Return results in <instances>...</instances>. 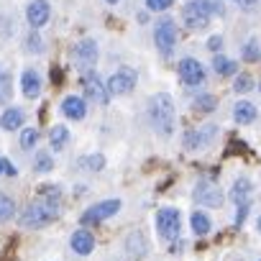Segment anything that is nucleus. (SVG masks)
I'll return each mask as SVG.
<instances>
[{
    "instance_id": "nucleus-35",
    "label": "nucleus",
    "mask_w": 261,
    "mask_h": 261,
    "mask_svg": "<svg viewBox=\"0 0 261 261\" xmlns=\"http://www.w3.org/2000/svg\"><path fill=\"white\" fill-rule=\"evenodd\" d=\"M220 46H223V39H220V36H210V41H207V49H210V51H218Z\"/></svg>"
},
{
    "instance_id": "nucleus-15",
    "label": "nucleus",
    "mask_w": 261,
    "mask_h": 261,
    "mask_svg": "<svg viewBox=\"0 0 261 261\" xmlns=\"http://www.w3.org/2000/svg\"><path fill=\"white\" fill-rule=\"evenodd\" d=\"M62 110H64V115H67V118H72V120H82V118H85V113H87V108H85V100H82V97H77V95H69V97H64V102H62Z\"/></svg>"
},
{
    "instance_id": "nucleus-27",
    "label": "nucleus",
    "mask_w": 261,
    "mask_h": 261,
    "mask_svg": "<svg viewBox=\"0 0 261 261\" xmlns=\"http://www.w3.org/2000/svg\"><path fill=\"white\" fill-rule=\"evenodd\" d=\"M41 200L46 202V205H59V200H62V192H59V187H41Z\"/></svg>"
},
{
    "instance_id": "nucleus-10",
    "label": "nucleus",
    "mask_w": 261,
    "mask_h": 261,
    "mask_svg": "<svg viewBox=\"0 0 261 261\" xmlns=\"http://www.w3.org/2000/svg\"><path fill=\"white\" fill-rule=\"evenodd\" d=\"M82 85H85V95H87L92 102H97V105H108L110 92H108V87H102V82L97 80V74L87 72V74L82 77Z\"/></svg>"
},
{
    "instance_id": "nucleus-19",
    "label": "nucleus",
    "mask_w": 261,
    "mask_h": 261,
    "mask_svg": "<svg viewBox=\"0 0 261 261\" xmlns=\"http://www.w3.org/2000/svg\"><path fill=\"white\" fill-rule=\"evenodd\" d=\"M251 195V182L248 179H236L233 190H230V200L238 205H246V197Z\"/></svg>"
},
{
    "instance_id": "nucleus-12",
    "label": "nucleus",
    "mask_w": 261,
    "mask_h": 261,
    "mask_svg": "<svg viewBox=\"0 0 261 261\" xmlns=\"http://www.w3.org/2000/svg\"><path fill=\"white\" fill-rule=\"evenodd\" d=\"M49 3L46 0H31L29 3V8H26V18H29V23L34 26V29H41L46 21H49Z\"/></svg>"
},
{
    "instance_id": "nucleus-22",
    "label": "nucleus",
    "mask_w": 261,
    "mask_h": 261,
    "mask_svg": "<svg viewBox=\"0 0 261 261\" xmlns=\"http://www.w3.org/2000/svg\"><path fill=\"white\" fill-rule=\"evenodd\" d=\"M190 223H192V230L197 233V236H205V233H210V220H207V215L205 213H192V218H190Z\"/></svg>"
},
{
    "instance_id": "nucleus-33",
    "label": "nucleus",
    "mask_w": 261,
    "mask_h": 261,
    "mask_svg": "<svg viewBox=\"0 0 261 261\" xmlns=\"http://www.w3.org/2000/svg\"><path fill=\"white\" fill-rule=\"evenodd\" d=\"M26 46H29V51H36V54H41V51H44L41 39H39V34H34V31H31V36L26 39Z\"/></svg>"
},
{
    "instance_id": "nucleus-39",
    "label": "nucleus",
    "mask_w": 261,
    "mask_h": 261,
    "mask_svg": "<svg viewBox=\"0 0 261 261\" xmlns=\"http://www.w3.org/2000/svg\"><path fill=\"white\" fill-rule=\"evenodd\" d=\"M0 174H3V159H0Z\"/></svg>"
},
{
    "instance_id": "nucleus-32",
    "label": "nucleus",
    "mask_w": 261,
    "mask_h": 261,
    "mask_svg": "<svg viewBox=\"0 0 261 261\" xmlns=\"http://www.w3.org/2000/svg\"><path fill=\"white\" fill-rule=\"evenodd\" d=\"M80 164H82V167H90L92 172H100V169L105 167V159H102L100 154H92V156H87V159H82Z\"/></svg>"
},
{
    "instance_id": "nucleus-38",
    "label": "nucleus",
    "mask_w": 261,
    "mask_h": 261,
    "mask_svg": "<svg viewBox=\"0 0 261 261\" xmlns=\"http://www.w3.org/2000/svg\"><path fill=\"white\" fill-rule=\"evenodd\" d=\"M256 228H258V233H261V218H258V220H256Z\"/></svg>"
},
{
    "instance_id": "nucleus-4",
    "label": "nucleus",
    "mask_w": 261,
    "mask_h": 261,
    "mask_svg": "<svg viewBox=\"0 0 261 261\" xmlns=\"http://www.w3.org/2000/svg\"><path fill=\"white\" fill-rule=\"evenodd\" d=\"M156 228L162 233V238L167 241H174L179 236V210L174 207H162L156 213Z\"/></svg>"
},
{
    "instance_id": "nucleus-17",
    "label": "nucleus",
    "mask_w": 261,
    "mask_h": 261,
    "mask_svg": "<svg viewBox=\"0 0 261 261\" xmlns=\"http://www.w3.org/2000/svg\"><path fill=\"white\" fill-rule=\"evenodd\" d=\"M125 248H128V253L134 256V258H141L144 253H146V238H144V233H130L128 236V241H125Z\"/></svg>"
},
{
    "instance_id": "nucleus-2",
    "label": "nucleus",
    "mask_w": 261,
    "mask_h": 261,
    "mask_svg": "<svg viewBox=\"0 0 261 261\" xmlns=\"http://www.w3.org/2000/svg\"><path fill=\"white\" fill-rule=\"evenodd\" d=\"M57 218V207L46 205V202H31L23 213H21V225L23 228H44L49 223H54Z\"/></svg>"
},
{
    "instance_id": "nucleus-26",
    "label": "nucleus",
    "mask_w": 261,
    "mask_h": 261,
    "mask_svg": "<svg viewBox=\"0 0 261 261\" xmlns=\"http://www.w3.org/2000/svg\"><path fill=\"white\" fill-rule=\"evenodd\" d=\"M195 108H197V110L210 113V110H215V108H218V97H215V95H200V97L195 100Z\"/></svg>"
},
{
    "instance_id": "nucleus-1",
    "label": "nucleus",
    "mask_w": 261,
    "mask_h": 261,
    "mask_svg": "<svg viewBox=\"0 0 261 261\" xmlns=\"http://www.w3.org/2000/svg\"><path fill=\"white\" fill-rule=\"evenodd\" d=\"M149 113H151L154 125L159 128V134L169 136L174 130V102L167 92H159L149 100Z\"/></svg>"
},
{
    "instance_id": "nucleus-9",
    "label": "nucleus",
    "mask_w": 261,
    "mask_h": 261,
    "mask_svg": "<svg viewBox=\"0 0 261 261\" xmlns=\"http://www.w3.org/2000/svg\"><path fill=\"white\" fill-rule=\"evenodd\" d=\"M182 18H185V23H187L190 29H205V26L210 23V13L197 3V0H190V3L185 6Z\"/></svg>"
},
{
    "instance_id": "nucleus-5",
    "label": "nucleus",
    "mask_w": 261,
    "mask_h": 261,
    "mask_svg": "<svg viewBox=\"0 0 261 261\" xmlns=\"http://www.w3.org/2000/svg\"><path fill=\"white\" fill-rule=\"evenodd\" d=\"M136 87V72L130 67H120L110 80H108V92L110 95H128Z\"/></svg>"
},
{
    "instance_id": "nucleus-36",
    "label": "nucleus",
    "mask_w": 261,
    "mask_h": 261,
    "mask_svg": "<svg viewBox=\"0 0 261 261\" xmlns=\"http://www.w3.org/2000/svg\"><path fill=\"white\" fill-rule=\"evenodd\" d=\"M246 213H248V205H238V213H236V223H238V225L243 223V218H246Z\"/></svg>"
},
{
    "instance_id": "nucleus-6",
    "label": "nucleus",
    "mask_w": 261,
    "mask_h": 261,
    "mask_svg": "<svg viewBox=\"0 0 261 261\" xmlns=\"http://www.w3.org/2000/svg\"><path fill=\"white\" fill-rule=\"evenodd\" d=\"M154 41H156V46H159L162 54H169L172 46L177 44V26H174V21H169V18L162 21L156 26V31H154Z\"/></svg>"
},
{
    "instance_id": "nucleus-20",
    "label": "nucleus",
    "mask_w": 261,
    "mask_h": 261,
    "mask_svg": "<svg viewBox=\"0 0 261 261\" xmlns=\"http://www.w3.org/2000/svg\"><path fill=\"white\" fill-rule=\"evenodd\" d=\"M233 118H236L238 123H253V120H256V108H253L251 102H238L236 110H233Z\"/></svg>"
},
{
    "instance_id": "nucleus-16",
    "label": "nucleus",
    "mask_w": 261,
    "mask_h": 261,
    "mask_svg": "<svg viewBox=\"0 0 261 261\" xmlns=\"http://www.w3.org/2000/svg\"><path fill=\"white\" fill-rule=\"evenodd\" d=\"M21 85H23V95H26L29 100H34V97H39V95H41V77H39L34 69L23 72Z\"/></svg>"
},
{
    "instance_id": "nucleus-14",
    "label": "nucleus",
    "mask_w": 261,
    "mask_h": 261,
    "mask_svg": "<svg viewBox=\"0 0 261 261\" xmlns=\"http://www.w3.org/2000/svg\"><path fill=\"white\" fill-rule=\"evenodd\" d=\"M69 243H72V248H74L77 253H82V256H87V253L95 248V238H92V233H90V230H85V228L74 230Z\"/></svg>"
},
{
    "instance_id": "nucleus-30",
    "label": "nucleus",
    "mask_w": 261,
    "mask_h": 261,
    "mask_svg": "<svg viewBox=\"0 0 261 261\" xmlns=\"http://www.w3.org/2000/svg\"><path fill=\"white\" fill-rule=\"evenodd\" d=\"M36 169L39 172H51L54 169V162H51V156L46 151H39L36 154Z\"/></svg>"
},
{
    "instance_id": "nucleus-7",
    "label": "nucleus",
    "mask_w": 261,
    "mask_h": 261,
    "mask_svg": "<svg viewBox=\"0 0 261 261\" xmlns=\"http://www.w3.org/2000/svg\"><path fill=\"white\" fill-rule=\"evenodd\" d=\"M195 200L200 202V205H205V207H220L223 205V192L218 190V185H213V182H197V187H195Z\"/></svg>"
},
{
    "instance_id": "nucleus-41",
    "label": "nucleus",
    "mask_w": 261,
    "mask_h": 261,
    "mask_svg": "<svg viewBox=\"0 0 261 261\" xmlns=\"http://www.w3.org/2000/svg\"><path fill=\"white\" fill-rule=\"evenodd\" d=\"M258 87H261V85H258Z\"/></svg>"
},
{
    "instance_id": "nucleus-40",
    "label": "nucleus",
    "mask_w": 261,
    "mask_h": 261,
    "mask_svg": "<svg viewBox=\"0 0 261 261\" xmlns=\"http://www.w3.org/2000/svg\"><path fill=\"white\" fill-rule=\"evenodd\" d=\"M105 3H113V6H115V3H118V0H105Z\"/></svg>"
},
{
    "instance_id": "nucleus-13",
    "label": "nucleus",
    "mask_w": 261,
    "mask_h": 261,
    "mask_svg": "<svg viewBox=\"0 0 261 261\" xmlns=\"http://www.w3.org/2000/svg\"><path fill=\"white\" fill-rule=\"evenodd\" d=\"M74 59L82 64V69H90L92 64H95V59H97V44L95 41H90V39H85V41H80L77 46H74Z\"/></svg>"
},
{
    "instance_id": "nucleus-24",
    "label": "nucleus",
    "mask_w": 261,
    "mask_h": 261,
    "mask_svg": "<svg viewBox=\"0 0 261 261\" xmlns=\"http://www.w3.org/2000/svg\"><path fill=\"white\" fill-rule=\"evenodd\" d=\"M13 210H16L13 200H11L8 195H3V192H0V223L11 220V218H13Z\"/></svg>"
},
{
    "instance_id": "nucleus-31",
    "label": "nucleus",
    "mask_w": 261,
    "mask_h": 261,
    "mask_svg": "<svg viewBox=\"0 0 261 261\" xmlns=\"http://www.w3.org/2000/svg\"><path fill=\"white\" fill-rule=\"evenodd\" d=\"M251 87H253V80H251L248 74H238V77H236V85H233V90H236V92H241V95H243V92H248Z\"/></svg>"
},
{
    "instance_id": "nucleus-28",
    "label": "nucleus",
    "mask_w": 261,
    "mask_h": 261,
    "mask_svg": "<svg viewBox=\"0 0 261 261\" xmlns=\"http://www.w3.org/2000/svg\"><path fill=\"white\" fill-rule=\"evenodd\" d=\"M39 141V130L36 128H23V134H21V146L23 149H34Z\"/></svg>"
},
{
    "instance_id": "nucleus-3",
    "label": "nucleus",
    "mask_w": 261,
    "mask_h": 261,
    "mask_svg": "<svg viewBox=\"0 0 261 261\" xmlns=\"http://www.w3.org/2000/svg\"><path fill=\"white\" fill-rule=\"evenodd\" d=\"M118 210H120V200H102V202L92 205L90 210H85L80 220H82L85 225H92V223L97 225V223H102V220L113 218Z\"/></svg>"
},
{
    "instance_id": "nucleus-21",
    "label": "nucleus",
    "mask_w": 261,
    "mask_h": 261,
    "mask_svg": "<svg viewBox=\"0 0 261 261\" xmlns=\"http://www.w3.org/2000/svg\"><path fill=\"white\" fill-rule=\"evenodd\" d=\"M49 141H51V149H64V144L69 141V130L64 125H54L49 134Z\"/></svg>"
},
{
    "instance_id": "nucleus-18",
    "label": "nucleus",
    "mask_w": 261,
    "mask_h": 261,
    "mask_svg": "<svg viewBox=\"0 0 261 261\" xmlns=\"http://www.w3.org/2000/svg\"><path fill=\"white\" fill-rule=\"evenodd\" d=\"M23 110H18V108H8L6 113H3V118H0V125H3L6 130H13V128H21L23 125Z\"/></svg>"
},
{
    "instance_id": "nucleus-23",
    "label": "nucleus",
    "mask_w": 261,
    "mask_h": 261,
    "mask_svg": "<svg viewBox=\"0 0 261 261\" xmlns=\"http://www.w3.org/2000/svg\"><path fill=\"white\" fill-rule=\"evenodd\" d=\"M236 62H230V59H225V57H220V54H215V59H213V69H215V74H233L236 72Z\"/></svg>"
},
{
    "instance_id": "nucleus-25",
    "label": "nucleus",
    "mask_w": 261,
    "mask_h": 261,
    "mask_svg": "<svg viewBox=\"0 0 261 261\" xmlns=\"http://www.w3.org/2000/svg\"><path fill=\"white\" fill-rule=\"evenodd\" d=\"M11 95H13V77L0 74V102H8Z\"/></svg>"
},
{
    "instance_id": "nucleus-8",
    "label": "nucleus",
    "mask_w": 261,
    "mask_h": 261,
    "mask_svg": "<svg viewBox=\"0 0 261 261\" xmlns=\"http://www.w3.org/2000/svg\"><path fill=\"white\" fill-rule=\"evenodd\" d=\"M177 72H179V77H182L185 85H202V80H205L202 64H200L197 59H190V57L177 64Z\"/></svg>"
},
{
    "instance_id": "nucleus-29",
    "label": "nucleus",
    "mask_w": 261,
    "mask_h": 261,
    "mask_svg": "<svg viewBox=\"0 0 261 261\" xmlns=\"http://www.w3.org/2000/svg\"><path fill=\"white\" fill-rule=\"evenodd\" d=\"M243 59H246V62H258V59H261V49H258L256 41H248V44L243 46Z\"/></svg>"
},
{
    "instance_id": "nucleus-11",
    "label": "nucleus",
    "mask_w": 261,
    "mask_h": 261,
    "mask_svg": "<svg viewBox=\"0 0 261 261\" xmlns=\"http://www.w3.org/2000/svg\"><path fill=\"white\" fill-rule=\"evenodd\" d=\"M218 134V125H202L197 130H190V134L185 136V146L187 149H205Z\"/></svg>"
},
{
    "instance_id": "nucleus-34",
    "label": "nucleus",
    "mask_w": 261,
    "mask_h": 261,
    "mask_svg": "<svg viewBox=\"0 0 261 261\" xmlns=\"http://www.w3.org/2000/svg\"><path fill=\"white\" fill-rule=\"evenodd\" d=\"M174 0H146V8L149 11H167Z\"/></svg>"
},
{
    "instance_id": "nucleus-37",
    "label": "nucleus",
    "mask_w": 261,
    "mask_h": 261,
    "mask_svg": "<svg viewBox=\"0 0 261 261\" xmlns=\"http://www.w3.org/2000/svg\"><path fill=\"white\" fill-rule=\"evenodd\" d=\"M3 172H6L8 177H16V172H18V169H16L11 162H3Z\"/></svg>"
}]
</instances>
